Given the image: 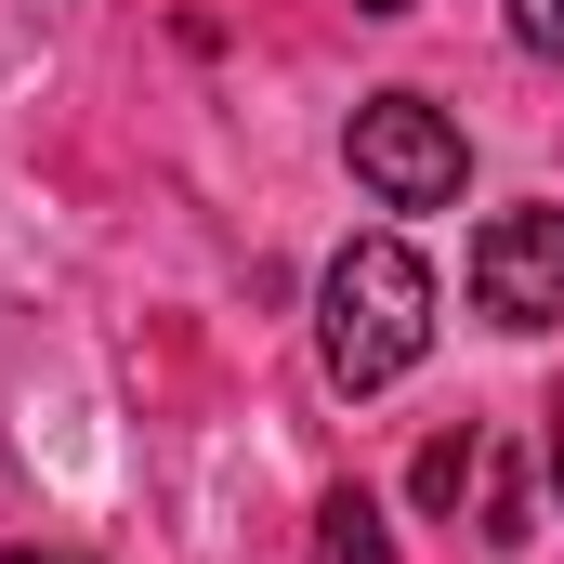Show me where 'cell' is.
<instances>
[{
    "label": "cell",
    "mask_w": 564,
    "mask_h": 564,
    "mask_svg": "<svg viewBox=\"0 0 564 564\" xmlns=\"http://www.w3.org/2000/svg\"><path fill=\"white\" fill-rule=\"evenodd\" d=\"M315 355L341 394H394L433 355V263L408 237H341L315 276Z\"/></svg>",
    "instance_id": "cell-1"
},
{
    "label": "cell",
    "mask_w": 564,
    "mask_h": 564,
    "mask_svg": "<svg viewBox=\"0 0 564 564\" xmlns=\"http://www.w3.org/2000/svg\"><path fill=\"white\" fill-rule=\"evenodd\" d=\"M341 158H355V184H368L381 210H446L459 171H473V144H459V119H446L433 93H368L355 132H341Z\"/></svg>",
    "instance_id": "cell-2"
},
{
    "label": "cell",
    "mask_w": 564,
    "mask_h": 564,
    "mask_svg": "<svg viewBox=\"0 0 564 564\" xmlns=\"http://www.w3.org/2000/svg\"><path fill=\"white\" fill-rule=\"evenodd\" d=\"M473 302L499 328H564V210L552 197H525L473 237Z\"/></svg>",
    "instance_id": "cell-3"
},
{
    "label": "cell",
    "mask_w": 564,
    "mask_h": 564,
    "mask_svg": "<svg viewBox=\"0 0 564 564\" xmlns=\"http://www.w3.org/2000/svg\"><path fill=\"white\" fill-rule=\"evenodd\" d=\"M315 564H394V525H381L368 486H328L315 499Z\"/></svg>",
    "instance_id": "cell-4"
},
{
    "label": "cell",
    "mask_w": 564,
    "mask_h": 564,
    "mask_svg": "<svg viewBox=\"0 0 564 564\" xmlns=\"http://www.w3.org/2000/svg\"><path fill=\"white\" fill-rule=\"evenodd\" d=\"M408 486H421V512H459V486H486V433H433Z\"/></svg>",
    "instance_id": "cell-5"
},
{
    "label": "cell",
    "mask_w": 564,
    "mask_h": 564,
    "mask_svg": "<svg viewBox=\"0 0 564 564\" xmlns=\"http://www.w3.org/2000/svg\"><path fill=\"white\" fill-rule=\"evenodd\" d=\"M512 40H525L539 66H564V0H512Z\"/></svg>",
    "instance_id": "cell-6"
},
{
    "label": "cell",
    "mask_w": 564,
    "mask_h": 564,
    "mask_svg": "<svg viewBox=\"0 0 564 564\" xmlns=\"http://www.w3.org/2000/svg\"><path fill=\"white\" fill-rule=\"evenodd\" d=\"M0 564H79V552H0Z\"/></svg>",
    "instance_id": "cell-7"
},
{
    "label": "cell",
    "mask_w": 564,
    "mask_h": 564,
    "mask_svg": "<svg viewBox=\"0 0 564 564\" xmlns=\"http://www.w3.org/2000/svg\"><path fill=\"white\" fill-rule=\"evenodd\" d=\"M355 13H421V0H355Z\"/></svg>",
    "instance_id": "cell-8"
},
{
    "label": "cell",
    "mask_w": 564,
    "mask_h": 564,
    "mask_svg": "<svg viewBox=\"0 0 564 564\" xmlns=\"http://www.w3.org/2000/svg\"><path fill=\"white\" fill-rule=\"evenodd\" d=\"M552 486H564V421H552Z\"/></svg>",
    "instance_id": "cell-9"
}]
</instances>
